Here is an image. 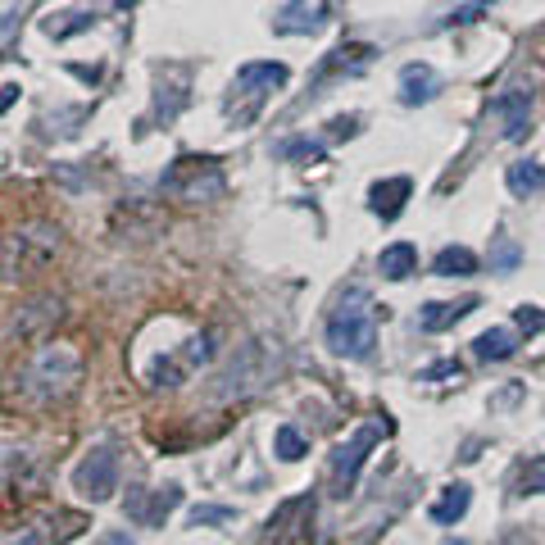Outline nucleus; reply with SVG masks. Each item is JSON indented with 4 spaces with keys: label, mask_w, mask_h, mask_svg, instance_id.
<instances>
[{
    "label": "nucleus",
    "mask_w": 545,
    "mask_h": 545,
    "mask_svg": "<svg viewBox=\"0 0 545 545\" xmlns=\"http://www.w3.org/2000/svg\"><path fill=\"white\" fill-rule=\"evenodd\" d=\"M327 346L346 359H368L377 346V314H373V300H368L364 287L346 291L327 318Z\"/></svg>",
    "instance_id": "1"
},
{
    "label": "nucleus",
    "mask_w": 545,
    "mask_h": 545,
    "mask_svg": "<svg viewBox=\"0 0 545 545\" xmlns=\"http://www.w3.org/2000/svg\"><path fill=\"white\" fill-rule=\"evenodd\" d=\"M382 436H391V418L387 414H373L364 427H355V436H350V441H341V446L332 450V464H327V473H332L337 496H346L350 486H355V477H359V468H364L368 450H373Z\"/></svg>",
    "instance_id": "2"
},
{
    "label": "nucleus",
    "mask_w": 545,
    "mask_h": 545,
    "mask_svg": "<svg viewBox=\"0 0 545 545\" xmlns=\"http://www.w3.org/2000/svg\"><path fill=\"white\" fill-rule=\"evenodd\" d=\"M73 486H78L87 500H109L114 491H119V455L109 446H100V450H91L87 459L78 464V473H73Z\"/></svg>",
    "instance_id": "3"
},
{
    "label": "nucleus",
    "mask_w": 545,
    "mask_h": 545,
    "mask_svg": "<svg viewBox=\"0 0 545 545\" xmlns=\"http://www.w3.org/2000/svg\"><path fill=\"white\" fill-rule=\"evenodd\" d=\"M291 82V69L278 60H250L237 69V78H232V91L237 96H250V100H264L268 91H278Z\"/></svg>",
    "instance_id": "4"
},
{
    "label": "nucleus",
    "mask_w": 545,
    "mask_h": 545,
    "mask_svg": "<svg viewBox=\"0 0 545 545\" xmlns=\"http://www.w3.org/2000/svg\"><path fill=\"white\" fill-rule=\"evenodd\" d=\"M178 505H182L178 486H164V491H132L128 496V514H132V523H141V527L164 523Z\"/></svg>",
    "instance_id": "5"
},
{
    "label": "nucleus",
    "mask_w": 545,
    "mask_h": 545,
    "mask_svg": "<svg viewBox=\"0 0 545 545\" xmlns=\"http://www.w3.org/2000/svg\"><path fill=\"white\" fill-rule=\"evenodd\" d=\"M496 119H500V137L505 141H523L527 132V114H532V91L527 87H509L496 96Z\"/></svg>",
    "instance_id": "6"
},
{
    "label": "nucleus",
    "mask_w": 545,
    "mask_h": 545,
    "mask_svg": "<svg viewBox=\"0 0 545 545\" xmlns=\"http://www.w3.org/2000/svg\"><path fill=\"white\" fill-rule=\"evenodd\" d=\"M477 309V296H464V300H432V305L418 309V327L423 332H446L455 327L459 318H468Z\"/></svg>",
    "instance_id": "7"
},
{
    "label": "nucleus",
    "mask_w": 545,
    "mask_h": 545,
    "mask_svg": "<svg viewBox=\"0 0 545 545\" xmlns=\"http://www.w3.org/2000/svg\"><path fill=\"white\" fill-rule=\"evenodd\" d=\"M409 191H414V182H409V178L373 182V191H368V209H373L382 223H391V218H400V209H405Z\"/></svg>",
    "instance_id": "8"
},
{
    "label": "nucleus",
    "mask_w": 545,
    "mask_h": 545,
    "mask_svg": "<svg viewBox=\"0 0 545 545\" xmlns=\"http://www.w3.org/2000/svg\"><path fill=\"white\" fill-rule=\"evenodd\" d=\"M278 32H287V37H296V32H318L323 28V5L318 0H287L278 10V23H273Z\"/></svg>",
    "instance_id": "9"
},
{
    "label": "nucleus",
    "mask_w": 545,
    "mask_h": 545,
    "mask_svg": "<svg viewBox=\"0 0 545 545\" xmlns=\"http://www.w3.org/2000/svg\"><path fill=\"white\" fill-rule=\"evenodd\" d=\"M436 87H441V78H436L432 64H405L400 69V100L405 105H427L436 96Z\"/></svg>",
    "instance_id": "10"
},
{
    "label": "nucleus",
    "mask_w": 545,
    "mask_h": 545,
    "mask_svg": "<svg viewBox=\"0 0 545 545\" xmlns=\"http://www.w3.org/2000/svg\"><path fill=\"white\" fill-rule=\"evenodd\" d=\"M518 350V332L514 327H491V332H482V337L473 341V355L486 359V364H500V359H509Z\"/></svg>",
    "instance_id": "11"
},
{
    "label": "nucleus",
    "mask_w": 545,
    "mask_h": 545,
    "mask_svg": "<svg viewBox=\"0 0 545 545\" xmlns=\"http://www.w3.org/2000/svg\"><path fill=\"white\" fill-rule=\"evenodd\" d=\"M377 268H382V278L405 282L409 273H418V250L409 246V241H396V246H387L377 255Z\"/></svg>",
    "instance_id": "12"
},
{
    "label": "nucleus",
    "mask_w": 545,
    "mask_h": 545,
    "mask_svg": "<svg viewBox=\"0 0 545 545\" xmlns=\"http://www.w3.org/2000/svg\"><path fill=\"white\" fill-rule=\"evenodd\" d=\"M432 273H436V278H473V273H477V255L468 246H446L441 255L432 259Z\"/></svg>",
    "instance_id": "13"
},
{
    "label": "nucleus",
    "mask_w": 545,
    "mask_h": 545,
    "mask_svg": "<svg viewBox=\"0 0 545 545\" xmlns=\"http://www.w3.org/2000/svg\"><path fill=\"white\" fill-rule=\"evenodd\" d=\"M468 505H473V491H468L464 482H455V486H446V496L432 505V523H441V527H450V523H459V518L468 514Z\"/></svg>",
    "instance_id": "14"
},
{
    "label": "nucleus",
    "mask_w": 545,
    "mask_h": 545,
    "mask_svg": "<svg viewBox=\"0 0 545 545\" xmlns=\"http://www.w3.org/2000/svg\"><path fill=\"white\" fill-rule=\"evenodd\" d=\"M509 191H514L518 200H527L532 191H541V164H532V159H518V164H509Z\"/></svg>",
    "instance_id": "15"
},
{
    "label": "nucleus",
    "mask_w": 545,
    "mask_h": 545,
    "mask_svg": "<svg viewBox=\"0 0 545 545\" xmlns=\"http://www.w3.org/2000/svg\"><path fill=\"white\" fill-rule=\"evenodd\" d=\"M518 264H523V250H518V241L500 232V237L491 241V273H514Z\"/></svg>",
    "instance_id": "16"
},
{
    "label": "nucleus",
    "mask_w": 545,
    "mask_h": 545,
    "mask_svg": "<svg viewBox=\"0 0 545 545\" xmlns=\"http://www.w3.org/2000/svg\"><path fill=\"white\" fill-rule=\"evenodd\" d=\"M91 23H96V14H87V10H73V14H55V19L46 23V37L64 41V37H73V32H87Z\"/></svg>",
    "instance_id": "17"
},
{
    "label": "nucleus",
    "mask_w": 545,
    "mask_h": 545,
    "mask_svg": "<svg viewBox=\"0 0 545 545\" xmlns=\"http://www.w3.org/2000/svg\"><path fill=\"white\" fill-rule=\"evenodd\" d=\"M273 450H278V459H287V464H296V459H305V455H309L305 436H300L291 423H282V427H278V436H273Z\"/></svg>",
    "instance_id": "18"
},
{
    "label": "nucleus",
    "mask_w": 545,
    "mask_h": 545,
    "mask_svg": "<svg viewBox=\"0 0 545 545\" xmlns=\"http://www.w3.org/2000/svg\"><path fill=\"white\" fill-rule=\"evenodd\" d=\"M518 491L523 496H545V455L527 459V468L518 473Z\"/></svg>",
    "instance_id": "19"
},
{
    "label": "nucleus",
    "mask_w": 545,
    "mask_h": 545,
    "mask_svg": "<svg viewBox=\"0 0 545 545\" xmlns=\"http://www.w3.org/2000/svg\"><path fill=\"white\" fill-rule=\"evenodd\" d=\"M237 518V509L228 505H196L191 509V527H205V523H232Z\"/></svg>",
    "instance_id": "20"
},
{
    "label": "nucleus",
    "mask_w": 545,
    "mask_h": 545,
    "mask_svg": "<svg viewBox=\"0 0 545 545\" xmlns=\"http://www.w3.org/2000/svg\"><path fill=\"white\" fill-rule=\"evenodd\" d=\"M491 5H496V0H473V5H459V10H455V14H446V19L436 23V28H459V23H473L477 14H486Z\"/></svg>",
    "instance_id": "21"
},
{
    "label": "nucleus",
    "mask_w": 545,
    "mask_h": 545,
    "mask_svg": "<svg viewBox=\"0 0 545 545\" xmlns=\"http://www.w3.org/2000/svg\"><path fill=\"white\" fill-rule=\"evenodd\" d=\"M518 327H523L527 337L545 332V309H536V305H518Z\"/></svg>",
    "instance_id": "22"
},
{
    "label": "nucleus",
    "mask_w": 545,
    "mask_h": 545,
    "mask_svg": "<svg viewBox=\"0 0 545 545\" xmlns=\"http://www.w3.org/2000/svg\"><path fill=\"white\" fill-rule=\"evenodd\" d=\"M436 377H455V382H459V377H464V368H459L455 359H446V364H432L427 373H418V382H436Z\"/></svg>",
    "instance_id": "23"
},
{
    "label": "nucleus",
    "mask_w": 545,
    "mask_h": 545,
    "mask_svg": "<svg viewBox=\"0 0 545 545\" xmlns=\"http://www.w3.org/2000/svg\"><path fill=\"white\" fill-rule=\"evenodd\" d=\"M282 155H296V159H323V146H318V141H291L287 150H282Z\"/></svg>",
    "instance_id": "24"
},
{
    "label": "nucleus",
    "mask_w": 545,
    "mask_h": 545,
    "mask_svg": "<svg viewBox=\"0 0 545 545\" xmlns=\"http://www.w3.org/2000/svg\"><path fill=\"white\" fill-rule=\"evenodd\" d=\"M359 128V119L350 114V119H332V137H350V132Z\"/></svg>",
    "instance_id": "25"
},
{
    "label": "nucleus",
    "mask_w": 545,
    "mask_h": 545,
    "mask_svg": "<svg viewBox=\"0 0 545 545\" xmlns=\"http://www.w3.org/2000/svg\"><path fill=\"white\" fill-rule=\"evenodd\" d=\"M0 91H5V96H0V105L10 109V105H14V96H19V82H5V87H0Z\"/></svg>",
    "instance_id": "26"
},
{
    "label": "nucleus",
    "mask_w": 545,
    "mask_h": 545,
    "mask_svg": "<svg viewBox=\"0 0 545 545\" xmlns=\"http://www.w3.org/2000/svg\"><path fill=\"white\" fill-rule=\"evenodd\" d=\"M105 545H137V541H128L123 532H109V536H105Z\"/></svg>",
    "instance_id": "27"
},
{
    "label": "nucleus",
    "mask_w": 545,
    "mask_h": 545,
    "mask_svg": "<svg viewBox=\"0 0 545 545\" xmlns=\"http://www.w3.org/2000/svg\"><path fill=\"white\" fill-rule=\"evenodd\" d=\"M541 191H545V164H541Z\"/></svg>",
    "instance_id": "28"
},
{
    "label": "nucleus",
    "mask_w": 545,
    "mask_h": 545,
    "mask_svg": "<svg viewBox=\"0 0 545 545\" xmlns=\"http://www.w3.org/2000/svg\"><path fill=\"white\" fill-rule=\"evenodd\" d=\"M114 5H132V0H114Z\"/></svg>",
    "instance_id": "29"
},
{
    "label": "nucleus",
    "mask_w": 545,
    "mask_h": 545,
    "mask_svg": "<svg viewBox=\"0 0 545 545\" xmlns=\"http://www.w3.org/2000/svg\"><path fill=\"white\" fill-rule=\"evenodd\" d=\"M459 545H464V541H459Z\"/></svg>",
    "instance_id": "30"
}]
</instances>
